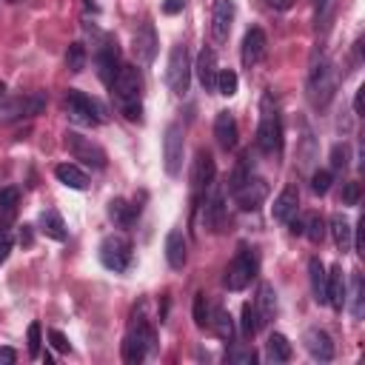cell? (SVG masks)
Instances as JSON below:
<instances>
[{
    "label": "cell",
    "mask_w": 365,
    "mask_h": 365,
    "mask_svg": "<svg viewBox=\"0 0 365 365\" xmlns=\"http://www.w3.org/2000/svg\"><path fill=\"white\" fill-rule=\"evenodd\" d=\"M257 145L262 154H279V148H282V120H279V108H277L271 91H265L259 100Z\"/></svg>",
    "instance_id": "obj_1"
},
{
    "label": "cell",
    "mask_w": 365,
    "mask_h": 365,
    "mask_svg": "<svg viewBox=\"0 0 365 365\" xmlns=\"http://www.w3.org/2000/svg\"><path fill=\"white\" fill-rule=\"evenodd\" d=\"M257 274H259V259H257V254H254L251 248H240L237 257L228 262L222 282H225L228 291H242V288L251 285V279H257Z\"/></svg>",
    "instance_id": "obj_2"
},
{
    "label": "cell",
    "mask_w": 365,
    "mask_h": 365,
    "mask_svg": "<svg viewBox=\"0 0 365 365\" xmlns=\"http://www.w3.org/2000/svg\"><path fill=\"white\" fill-rule=\"evenodd\" d=\"M66 114L71 123L77 125H97L103 120V108L94 97L77 91V88H68L66 91Z\"/></svg>",
    "instance_id": "obj_3"
},
{
    "label": "cell",
    "mask_w": 365,
    "mask_h": 365,
    "mask_svg": "<svg viewBox=\"0 0 365 365\" xmlns=\"http://www.w3.org/2000/svg\"><path fill=\"white\" fill-rule=\"evenodd\" d=\"M100 262L114 271V274H123L128 265H131V242L123 237V234H108L103 242H100Z\"/></svg>",
    "instance_id": "obj_4"
},
{
    "label": "cell",
    "mask_w": 365,
    "mask_h": 365,
    "mask_svg": "<svg viewBox=\"0 0 365 365\" xmlns=\"http://www.w3.org/2000/svg\"><path fill=\"white\" fill-rule=\"evenodd\" d=\"M165 83L174 94H185L188 83H191V60H188V48L185 46H174L168 54V66H165Z\"/></svg>",
    "instance_id": "obj_5"
},
{
    "label": "cell",
    "mask_w": 365,
    "mask_h": 365,
    "mask_svg": "<svg viewBox=\"0 0 365 365\" xmlns=\"http://www.w3.org/2000/svg\"><path fill=\"white\" fill-rule=\"evenodd\" d=\"M182 151H185L182 125L180 123H168L165 125V137H163V163H165V174L168 177H177L182 171Z\"/></svg>",
    "instance_id": "obj_6"
},
{
    "label": "cell",
    "mask_w": 365,
    "mask_h": 365,
    "mask_svg": "<svg viewBox=\"0 0 365 365\" xmlns=\"http://www.w3.org/2000/svg\"><path fill=\"white\" fill-rule=\"evenodd\" d=\"M108 88H111V94L117 97V103L140 100V91H143L140 68H137V66H120V68H117V74L111 77Z\"/></svg>",
    "instance_id": "obj_7"
},
{
    "label": "cell",
    "mask_w": 365,
    "mask_h": 365,
    "mask_svg": "<svg viewBox=\"0 0 365 365\" xmlns=\"http://www.w3.org/2000/svg\"><path fill=\"white\" fill-rule=\"evenodd\" d=\"M308 88H311V100L325 106L331 97H334V88H336V77H334V68L328 60H319L311 66V74H308Z\"/></svg>",
    "instance_id": "obj_8"
},
{
    "label": "cell",
    "mask_w": 365,
    "mask_h": 365,
    "mask_svg": "<svg viewBox=\"0 0 365 365\" xmlns=\"http://www.w3.org/2000/svg\"><path fill=\"white\" fill-rule=\"evenodd\" d=\"M66 148L71 151L74 160H83L86 165H94V168H106V151L91 143L88 137L77 134V131H66Z\"/></svg>",
    "instance_id": "obj_9"
},
{
    "label": "cell",
    "mask_w": 365,
    "mask_h": 365,
    "mask_svg": "<svg viewBox=\"0 0 365 365\" xmlns=\"http://www.w3.org/2000/svg\"><path fill=\"white\" fill-rule=\"evenodd\" d=\"M231 194H234V200H237V205L242 211H257L265 202V197H268V182L262 177H251L248 174Z\"/></svg>",
    "instance_id": "obj_10"
},
{
    "label": "cell",
    "mask_w": 365,
    "mask_h": 365,
    "mask_svg": "<svg viewBox=\"0 0 365 365\" xmlns=\"http://www.w3.org/2000/svg\"><path fill=\"white\" fill-rule=\"evenodd\" d=\"M234 23V0H214L211 9V37L217 43H225Z\"/></svg>",
    "instance_id": "obj_11"
},
{
    "label": "cell",
    "mask_w": 365,
    "mask_h": 365,
    "mask_svg": "<svg viewBox=\"0 0 365 365\" xmlns=\"http://www.w3.org/2000/svg\"><path fill=\"white\" fill-rule=\"evenodd\" d=\"M134 57L140 66H151L154 63V54H157V34H154V26L151 23H143L137 31H134Z\"/></svg>",
    "instance_id": "obj_12"
},
{
    "label": "cell",
    "mask_w": 365,
    "mask_h": 365,
    "mask_svg": "<svg viewBox=\"0 0 365 365\" xmlns=\"http://www.w3.org/2000/svg\"><path fill=\"white\" fill-rule=\"evenodd\" d=\"M214 177H217L214 157H211L208 151H202V148H200V151H197V157H194V165H191V188L200 194V191L211 188Z\"/></svg>",
    "instance_id": "obj_13"
},
{
    "label": "cell",
    "mask_w": 365,
    "mask_h": 365,
    "mask_svg": "<svg viewBox=\"0 0 365 365\" xmlns=\"http://www.w3.org/2000/svg\"><path fill=\"white\" fill-rule=\"evenodd\" d=\"M265 46H268L265 31H262V29H248L245 37H242V51H240L242 66H245V68H254V66L265 57Z\"/></svg>",
    "instance_id": "obj_14"
},
{
    "label": "cell",
    "mask_w": 365,
    "mask_h": 365,
    "mask_svg": "<svg viewBox=\"0 0 365 365\" xmlns=\"http://www.w3.org/2000/svg\"><path fill=\"white\" fill-rule=\"evenodd\" d=\"M94 66H97V77L108 86V83H111V77H114V74H117V68H120V48H117V43L106 40V43L97 48Z\"/></svg>",
    "instance_id": "obj_15"
},
{
    "label": "cell",
    "mask_w": 365,
    "mask_h": 365,
    "mask_svg": "<svg viewBox=\"0 0 365 365\" xmlns=\"http://www.w3.org/2000/svg\"><path fill=\"white\" fill-rule=\"evenodd\" d=\"M43 108H46V94H43V91H34V94H29V97L11 100V103L3 108V117H6V120H14V117H34V114H40Z\"/></svg>",
    "instance_id": "obj_16"
},
{
    "label": "cell",
    "mask_w": 365,
    "mask_h": 365,
    "mask_svg": "<svg viewBox=\"0 0 365 365\" xmlns=\"http://www.w3.org/2000/svg\"><path fill=\"white\" fill-rule=\"evenodd\" d=\"M297 208H299V188H297L294 182H288V185L279 191V197L274 200L271 214H274L277 222H288L291 217H297Z\"/></svg>",
    "instance_id": "obj_17"
},
{
    "label": "cell",
    "mask_w": 365,
    "mask_h": 365,
    "mask_svg": "<svg viewBox=\"0 0 365 365\" xmlns=\"http://www.w3.org/2000/svg\"><path fill=\"white\" fill-rule=\"evenodd\" d=\"M302 342H305V351H308L314 359H319V362L334 359V339H331L322 328H308L305 336H302Z\"/></svg>",
    "instance_id": "obj_18"
},
{
    "label": "cell",
    "mask_w": 365,
    "mask_h": 365,
    "mask_svg": "<svg viewBox=\"0 0 365 365\" xmlns=\"http://www.w3.org/2000/svg\"><path fill=\"white\" fill-rule=\"evenodd\" d=\"M194 71H197V80H200L202 91H217V54L211 48H202L197 54Z\"/></svg>",
    "instance_id": "obj_19"
},
{
    "label": "cell",
    "mask_w": 365,
    "mask_h": 365,
    "mask_svg": "<svg viewBox=\"0 0 365 365\" xmlns=\"http://www.w3.org/2000/svg\"><path fill=\"white\" fill-rule=\"evenodd\" d=\"M214 137H217V145L225 148V151H231L237 145L240 131H237V120L231 117V111H220L217 114V120H214Z\"/></svg>",
    "instance_id": "obj_20"
},
{
    "label": "cell",
    "mask_w": 365,
    "mask_h": 365,
    "mask_svg": "<svg viewBox=\"0 0 365 365\" xmlns=\"http://www.w3.org/2000/svg\"><path fill=\"white\" fill-rule=\"evenodd\" d=\"M202 222L205 228L211 231H222L225 225V200H222V191H211V197L205 200V211H202Z\"/></svg>",
    "instance_id": "obj_21"
},
{
    "label": "cell",
    "mask_w": 365,
    "mask_h": 365,
    "mask_svg": "<svg viewBox=\"0 0 365 365\" xmlns=\"http://www.w3.org/2000/svg\"><path fill=\"white\" fill-rule=\"evenodd\" d=\"M308 279H311V291H314V299L319 305L328 302V271L322 265L319 257H311L308 259Z\"/></svg>",
    "instance_id": "obj_22"
},
{
    "label": "cell",
    "mask_w": 365,
    "mask_h": 365,
    "mask_svg": "<svg viewBox=\"0 0 365 365\" xmlns=\"http://www.w3.org/2000/svg\"><path fill=\"white\" fill-rule=\"evenodd\" d=\"M345 288H348V282H345L342 265H331V271H328V302L325 305H331L334 311H342L345 308Z\"/></svg>",
    "instance_id": "obj_23"
},
{
    "label": "cell",
    "mask_w": 365,
    "mask_h": 365,
    "mask_svg": "<svg viewBox=\"0 0 365 365\" xmlns=\"http://www.w3.org/2000/svg\"><path fill=\"white\" fill-rule=\"evenodd\" d=\"M345 305L351 308V314L356 319H362V314H365V285H362L359 271H351V279H348V288H345Z\"/></svg>",
    "instance_id": "obj_24"
},
{
    "label": "cell",
    "mask_w": 365,
    "mask_h": 365,
    "mask_svg": "<svg viewBox=\"0 0 365 365\" xmlns=\"http://www.w3.org/2000/svg\"><path fill=\"white\" fill-rule=\"evenodd\" d=\"M54 177H57L66 188H74V191H86V188H88V174H86L80 165H74V163H60V165L54 168Z\"/></svg>",
    "instance_id": "obj_25"
},
{
    "label": "cell",
    "mask_w": 365,
    "mask_h": 365,
    "mask_svg": "<svg viewBox=\"0 0 365 365\" xmlns=\"http://www.w3.org/2000/svg\"><path fill=\"white\" fill-rule=\"evenodd\" d=\"M165 259H168V265L177 268V271L185 265V259H188V245H185L182 231H168V237H165Z\"/></svg>",
    "instance_id": "obj_26"
},
{
    "label": "cell",
    "mask_w": 365,
    "mask_h": 365,
    "mask_svg": "<svg viewBox=\"0 0 365 365\" xmlns=\"http://www.w3.org/2000/svg\"><path fill=\"white\" fill-rule=\"evenodd\" d=\"M254 305H257V314H259L262 325L277 317V291H274L271 282H259V291H257V302Z\"/></svg>",
    "instance_id": "obj_27"
},
{
    "label": "cell",
    "mask_w": 365,
    "mask_h": 365,
    "mask_svg": "<svg viewBox=\"0 0 365 365\" xmlns=\"http://www.w3.org/2000/svg\"><path fill=\"white\" fill-rule=\"evenodd\" d=\"M40 231H43L46 237L57 240V242H66V237H68L66 222H63V217H60L54 208H48V211H43V214H40Z\"/></svg>",
    "instance_id": "obj_28"
},
{
    "label": "cell",
    "mask_w": 365,
    "mask_h": 365,
    "mask_svg": "<svg viewBox=\"0 0 365 365\" xmlns=\"http://www.w3.org/2000/svg\"><path fill=\"white\" fill-rule=\"evenodd\" d=\"M137 214H140V205H131V202H125V200H111V202H108V217H111V222H117L120 228H128V225L137 220Z\"/></svg>",
    "instance_id": "obj_29"
},
{
    "label": "cell",
    "mask_w": 365,
    "mask_h": 365,
    "mask_svg": "<svg viewBox=\"0 0 365 365\" xmlns=\"http://www.w3.org/2000/svg\"><path fill=\"white\" fill-rule=\"evenodd\" d=\"M208 328H211L220 339H225V342L234 339V319H231V314H228L225 308H214V311L208 314Z\"/></svg>",
    "instance_id": "obj_30"
},
{
    "label": "cell",
    "mask_w": 365,
    "mask_h": 365,
    "mask_svg": "<svg viewBox=\"0 0 365 365\" xmlns=\"http://www.w3.org/2000/svg\"><path fill=\"white\" fill-rule=\"evenodd\" d=\"M331 237H334V242H336V248H339L342 254L351 251V242H354V237H351V222H348L342 214H334V217H331Z\"/></svg>",
    "instance_id": "obj_31"
},
{
    "label": "cell",
    "mask_w": 365,
    "mask_h": 365,
    "mask_svg": "<svg viewBox=\"0 0 365 365\" xmlns=\"http://www.w3.org/2000/svg\"><path fill=\"white\" fill-rule=\"evenodd\" d=\"M265 356L271 362H288L291 359V342L282 334H271L265 342Z\"/></svg>",
    "instance_id": "obj_32"
},
{
    "label": "cell",
    "mask_w": 365,
    "mask_h": 365,
    "mask_svg": "<svg viewBox=\"0 0 365 365\" xmlns=\"http://www.w3.org/2000/svg\"><path fill=\"white\" fill-rule=\"evenodd\" d=\"M66 68H68L71 74H80V71L86 68V46H83L80 40H74V43L68 46V51H66Z\"/></svg>",
    "instance_id": "obj_33"
},
{
    "label": "cell",
    "mask_w": 365,
    "mask_h": 365,
    "mask_svg": "<svg viewBox=\"0 0 365 365\" xmlns=\"http://www.w3.org/2000/svg\"><path fill=\"white\" fill-rule=\"evenodd\" d=\"M240 328H242V334H245V336H254V334L262 328V319H259V314H257V305H254V302H245V305H242Z\"/></svg>",
    "instance_id": "obj_34"
},
{
    "label": "cell",
    "mask_w": 365,
    "mask_h": 365,
    "mask_svg": "<svg viewBox=\"0 0 365 365\" xmlns=\"http://www.w3.org/2000/svg\"><path fill=\"white\" fill-rule=\"evenodd\" d=\"M237 86H240L237 71H231V68L217 71V94H222V97H234V94H237Z\"/></svg>",
    "instance_id": "obj_35"
},
{
    "label": "cell",
    "mask_w": 365,
    "mask_h": 365,
    "mask_svg": "<svg viewBox=\"0 0 365 365\" xmlns=\"http://www.w3.org/2000/svg\"><path fill=\"white\" fill-rule=\"evenodd\" d=\"M302 234H305L311 242H322V237H325V220H322L319 214H308V220H305V225H302Z\"/></svg>",
    "instance_id": "obj_36"
},
{
    "label": "cell",
    "mask_w": 365,
    "mask_h": 365,
    "mask_svg": "<svg viewBox=\"0 0 365 365\" xmlns=\"http://www.w3.org/2000/svg\"><path fill=\"white\" fill-rule=\"evenodd\" d=\"M331 182H334V177H331V171H325V168H319V171L311 174V191H314V194H328Z\"/></svg>",
    "instance_id": "obj_37"
},
{
    "label": "cell",
    "mask_w": 365,
    "mask_h": 365,
    "mask_svg": "<svg viewBox=\"0 0 365 365\" xmlns=\"http://www.w3.org/2000/svg\"><path fill=\"white\" fill-rule=\"evenodd\" d=\"M194 325L197 328H205L208 325V302H205V294H194Z\"/></svg>",
    "instance_id": "obj_38"
},
{
    "label": "cell",
    "mask_w": 365,
    "mask_h": 365,
    "mask_svg": "<svg viewBox=\"0 0 365 365\" xmlns=\"http://www.w3.org/2000/svg\"><path fill=\"white\" fill-rule=\"evenodd\" d=\"M17 202H20V191L14 188V185H9V188H0V211H14L17 208Z\"/></svg>",
    "instance_id": "obj_39"
},
{
    "label": "cell",
    "mask_w": 365,
    "mask_h": 365,
    "mask_svg": "<svg viewBox=\"0 0 365 365\" xmlns=\"http://www.w3.org/2000/svg\"><path fill=\"white\" fill-rule=\"evenodd\" d=\"M348 165V145L342 143V145H334L331 148V168L334 171H342Z\"/></svg>",
    "instance_id": "obj_40"
},
{
    "label": "cell",
    "mask_w": 365,
    "mask_h": 365,
    "mask_svg": "<svg viewBox=\"0 0 365 365\" xmlns=\"http://www.w3.org/2000/svg\"><path fill=\"white\" fill-rule=\"evenodd\" d=\"M40 322L29 325V356H40Z\"/></svg>",
    "instance_id": "obj_41"
},
{
    "label": "cell",
    "mask_w": 365,
    "mask_h": 365,
    "mask_svg": "<svg viewBox=\"0 0 365 365\" xmlns=\"http://www.w3.org/2000/svg\"><path fill=\"white\" fill-rule=\"evenodd\" d=\"M228 362H237V365H254V362H257V354H254V348H242V351L228 354Z\"/></svg>",
    "instance_id": "obj_42"
},
{
    "label": "cell",
    "mask_w": 365,
    "mask_h": 365,
    "mask_svg": "<svg viewBox=\"0 0 365 365\" xmlns=\"http://www.w3.org/2000/svg\"><path fill=\"white\" fill-rule=\"evenodd\" d=\"M342 202H345V205H356V202H359V182L351 180V182L342 185Z\"/></svg>",
    "instance_id": "obj_43"
},
{
    "label": "cell",
    "mask_w": 365,
    "mask_h": 365,
    "mask_svg": "<svg viewBox=\"0 0 365 365\" xmlns=\"http://www.w3.org/2000/svg\"><path fill=\"white\" fill-rule=\"evenodd\" d=\"M48 342L60 351V354H66V351H71V345H68V339H66V334L63 331H57V328H51L48 331Z\"/></svg>",
    "instance_id": "obj_44"
},
{
    "label": "cell",
    "mask_w": 365,
    "mask_h": 365,
    "mask_svg": "<svg viewBox=\"0 0 365 365\" xmlns=\"http://www.w3.org/2000/svg\"><path fill=\"white\" fill-rule=\"evenodd\" d=\"M120 108H123V114H125L128 120H140V117H143V106H140V100H131V103H120Z\"/></svg>",
    "instance_id": "obj_45"
},
{
    "label": "cell",
    "mask_w": 365,
    "mask_h": 365,
    "mask_svg": "<svg viewBox=\"0 0 365 365\" xmlns=\"http://www.w3.org/2000/svg\"><path fill=\"white\" fill-rule=\"evenodd\" d=\"M9 251H11V234H9L6 228H0V265L6 262Z\"/></svg>",
    "instance_id": "obj_46"
},
{
    "label": "cell",
    "mask_w": 365,
    "mask_h": 365,
    "mask_svg": "<svg viewBox=\"0 0 365 365\" xmlns=\"http://www.w3.org/2000/svg\"><path fill=\"white\" fill-rule=\"evenodd\" d=\"M185 6V0H163V11L165 14H180Z\"/></svg>",
    "instance_id": "obj_47"
},
{
    "label": "cell",
    "mask_w": 365,
    "mask_h": 365,
    "mask_svg": "<svg viewBox=\"0 0 365 365\" xmlns=\"http://www.w3.org/2000/svg\"><path fill=\"white\" fill-rule=\"evenodd\" d=\"M11 362H17V351L14 348H0V365H11Z\"/></svg>",
    "instance_id": "obj_48"
},
{
    "label": "cell",
    "mask_w": 365,
    "mask_h": 365,
    "mask_svg": "<svg viewBox=\"0 0 365 365\" xmlns=\"http://www.w3.org/2000/svg\"><path fill=\"white\" fill-rule=\"evenodd\" d=\"M362 103H365V88H356V97H354V111L362 114Z\"/></svg>",
    "instance_id": "obj_49"
},
{
    "label": "cell",
    "mask_w": 365,
    "mask_h": 365,
    "mask_svg": "<svg viewBox=\"0 0 365 365\" xmlns=\"http://www.w3.org/2000/svg\"><path fill=\"white\" fill-rule=\"evenodd\" d=\"M268 6H271V9H277V11H285V9H291V6H294V0H268Z\"/></svg>",
    "instance_id": "obj_50"
},
{
    "label": "cell",
    "mask_w": 365,
    "mask_h": 365,
    "mask_svg": "<svg viewBox=\"0 0 365 365\" xmlns=\"http://www.w3.org/2000/svg\"><path fill=\"white\" fill-rule=\"evenodd\" d=\"M20 242H23V245H31V225H23V231H20Z\"/></svg>",
    "instance_id": "obj_51"
},
{
    "label": "cell",
    "mask_w": 365,
    "mask_h": 365,
    "mask_svg": "<svg viewBox=\"0 0 365 365\" xmlns=\"http://www.w3.org/2000/svg\"><path fill=\"white\" fill-rule=\"evenodd\" d=\"M328 3H331V0H314V6H317V9H325Z\"/></svg>",
    "instance_id": "obj_52"
},
{
    "label": "cell",
    "mask_w": 365,
    "mask_h": 365,
    "mask_svg": "<svg viewBox=\"0 0 365 365\" xmlns=\"http://www.w3.org/2000/svg\"><path fill=\"white\" fill-rule=\"evenodd\" d=\"M0 94H3V86H0Z\"/></svg>",
    "instance_id": "obj_53"
}]
</instances>
